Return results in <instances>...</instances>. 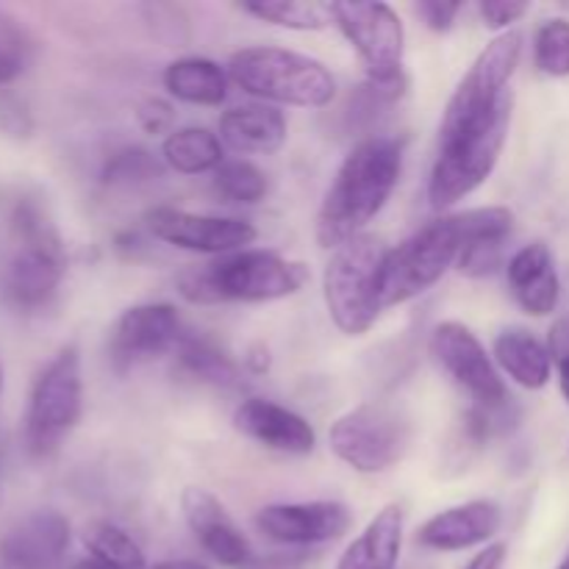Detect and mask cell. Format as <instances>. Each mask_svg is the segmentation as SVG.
Instances as JSON below:
<instances>
[{"label":"cell","instance_id":"obj_1","mask_svg":"<svg viewBox=\"0 0 569 569\" xmlns=\"http://www.w3.org/2000/svg\"><path fill=\"white\" fill-rule=\"evenodd\" d=\"M403 170V142L383 133L365 137L339 167L317 214V242L333 248L361 237L392 198Z\"/></svg>","mask_w":569,"mask_h":569},{"label":"cell","instance_id":"obj_2","mask_svg":"<svg viewBox=\"0 0 569 569\" xmlns=\"http://www.w3.org/2000/svg\"><path fill=\"white\" fill-rule=\"evenodd\" d=\"M309 281V270L300 261H289L272 250H239L206 267H192L178 278V292L189 303H270L300 292Z\"/></svg>","mask_w":569,"mask_h":569},{"label":"cell","instance_id":"obj_3","mask_svg":"<svg viewBox=\"0 0 569 569\" xmlns=\"http://www.w3.org/2000/svg\"><path fill=\"white\" fill-rule=\"evenodd\" d=\"M228 76L242 92L270 103L326 109L337 98V78L320 59L278 44L237 50L228 61Z\"/></svg>","mask_w":569,"mask_h":569},{"label":"cell","instance_id":"obj_4","mask_svg":"<svg viewBox=\"0 0 569 569\" xmlns=\"http://www.w3.org/2000/svg\"><path fill=\"white\" fill-rule=\"evenodd\" d=\"M389 248L372 233L339 244L322 272V298L333 326L348 337H361L376 326L381 303V272Z\"/></svg>","mask_w":569,"mask_h":569},{"label":"cell","instance_id":"obj_5","mask_svg":"<svg viewBox=\"0 0 569 569\" xmlns=\"http://www.w3.org/2000/svg\"><path fill=\"white\" fill-rule=\"evenodd\" d=\"M461 248H465L461 214H448L422 226L406 242L389 250L381 272L383 309L409 303L437 287L445 272L459 261Z\"/></svg>","mask_w":569,"mask_h":569},{"label":"cell","instance_id":"obj_6","mask_svg":"<svg viewBox=\"0 0 569 569\" xmlns=\"http://www.w3.org/2000/svg\"><path fill=\"white\" fill-rule=\"evenodd\" d=\"M14 231L20 250L9 264L6 292L17 309H42L64 278V248L50 217L33 200L14 209Z\"/></svg>","mask_w":569,"mask_h":569},{"label":"cell","instance_id":"obj_7","mask_svg":"<svg viewBox=\"0 0 569 569\" xmlns=\"http://www.w3.org/2000/svg\"><path fill=\"white\" fill-rule=\"evenodd\" d=\"M411 442V426L389 403H365L339 417L328 431L333 456L356 472L378 476L398 465Z\"/></svg>","mask_w":569,"mask_h":569},{"label":"cell","instance_id":"obj_8","mask_svg":"<svg viewBox=\"0 0 569 569\" xmlns=\"http://www.w3.org/2000/svg\"><path fill=\"white\" fill-rule=\"evenodd\" d=\"M83 409L81 356L64 348L37 376L28 398L26 442L33 456H50L76 428Z\"/></svg>","mask_w":569,"mask_h":569},{"label":"cell","instance_id":"obj_9","mask_svg":"<svg viewBox=\"0 0 569 569\" xmlns=\"http://www.w3.org/2000/svg\"><path fill=\"white\" fill-rule=\"evenodd\" d=\"M333 22L361 56L367 78L392 81L403 76L406 31L398 11L387 3H333Z\"/></svg>","mask_w":569,"mask_h":569},{"label":"cell","instance_id":"obj_10","mask_svg":"<svg viewBox=\"0 0 569 569\" xmlns=\"http://www.w3.org/2000/svg\"><path fill=\"white\" fill-rule=\"evenodd\" d=\"M431 356L445 376L465 389L478 406H503L509 403V389L500 378L498 367L489 359L481 339L465 326V322H439L431 331Z\"/></svg>","mask_w":569,"mask_h":569},{"label":"cell","instance_id":"obj_11","mask_svg":"<svg viewBox=\"0 0 569 569\" xmlns=\"http://www.w3.org/2000/svg\"><path fill=\"white\" fill-rule=\"evenodd\" d=\"M144 222L156 239L192 253L231 256L256 242V228L237 217L192 214L170 206H156L144 214Z\"/></svg>","mask_w":569,"mask_h":569},{"label":"cell","instance_id":"obj_12","mask_svg":"<svg viewBox=\"0 0 569 569\" xmlns=\"http://www.w3.org/2000/svg\"><path fill=\"white\" fill-rule=\"evenodd\" d=\"M183 337L181 317L170 303H142L122 311L111 331V361L117 370L153 361L178 348Z\"/></svg>","mask_w":569,"mask_h":569},{"label":"cell","instance_id":"obj_13","mask_svg":"<svg viewBox=\"0 0 569 569\" xmlns=\"http://www.w3.org/2000/svg\"><path fill=\"white\" fill-rule=\"evenodd\" d=\"M353 526V511L339 500H311V503H272L256 515V528L270 542L322 545L345 537Z\"/></svg>","mask_w":569,"mask_h":569},{"label":"cell","instance_id":"obj_14","mask_svg":"<svg viewBox=\"0 0 569 569\" xmlns=\"http://www.w3.org/2000/svg\"><path fill=\"white\" fill-rule=\"evenodd\" d=\"M70 520L53 509L22 517L0 539V559L9 569H61L70 548Z\"/></svg>","mask_w":569,"mask_h":569},{"label":"cell","instance_id":"obj_15","mask_svg":"<svg viewBox=\"0 0 569 569\" xmlns=\"http://www.w3.org/2000/svg\"><path fill=\"white\" fill-rule=\"evenodd\" d=\"M181 509L187 517L189 531L200 542V548L222 567L242 569L253 559V548H250L248 537L237 528V522L228 517L220 500L211 492L198 487L183 489Z\"/></svg>","mask_w":569,"mask_h":569},{"label":"cell","instance_id":"obj_16","mask_svg":"<svg viewBox=\"0 0 569 569\" xmlns=\"http://www.w3.org/2000/svg\"><path fill=\"white\" fill-rule=\"evenodd\" d=\"M233 428L242 437L253 439V442L264 445L270 450H278V453L306 456L317 445V433L306 417L264 398L242 400L233 411Z\"/></svg>","mask_w":569,"mask_h":569},{"label":"cell","instance_id":"obj_17","mask_svg":"<svg viewBox=\"0 0 569 569\" xmlns=\"http://www.w3.org/2000/svg\"><path fill=\"white\" fill-rule=\"evenodd\" d=\"M503 526V511L495 500H470L433 515L417 531V542L439 553L470 550L476 545H487Z\"/></svg>","mask_w":569,"mask_h":569},{"label":"cell","instance_id":"obj_18","mask_svg":"<svg viewBox=\"0 0 569 569\" xmlns=\"http://www.w3.org/2000/svg\"><path fill=\"white\" fill-rule=\"evenodd\" d=\"M465 226V248H461L459 267L467 278H489L503 267L506 239L515 228V214L506 206H487V209L461 211Z\"/></svg>","mask_w":569,"mask_h":569},{"label":"cell","instance_id":"obj_19","mask_svg":"<svg viewBox=\"0 0 569 569\" xmlns=\"http://www.w3.org/2000/svg\"><path fill=\"white\" fill-rule=\"evenodd\" d=\"M506 276L522 311L531 317L553 315L561 298V281L548 244L531 242L517 250L506 264Z\"/></svg>","mask_w":569,"mask_h":569},{"label":"cell","instance_id":"obj_20","mask_svg":"<svg viewBox=\"0 0 569 569\" xmlns=\"http://www.w3.org/2000/svg\"><path fill=\"white\" fill-rule=\"evenodd\" d=\"M220 142L237 153L270 156L287 142V117L264 103L233 106L220 117Z\"/></svg>","mask_w":569,"mask_h":569},{"label":"cell","instance_id":"obj_21","mask_svg":"<svg viewBox=\"0 0 569 569\" xmlns=\"http://www.w3.org/2000/svg\"><path fill=\"white\" fill-rule=\"evenodd\" d=\"M403 548V509L383 506L365 531L345 548L337 569H398Z\"/></svg>","mask_w":569,"mask_h":569},{"label":"cell","instance_id":"obj_22","mask_svg":"<svg viewBox=\"0 0 569 569\" xmlns=\"http://www.w3.org/2000/svg\"><path fill=\"white\" fill-rule=\"evenodd\" d=\"M500 370L515 383L526 389L548 387L550 372H553V356L548 345L539 342L526 328H506L498 333L492 350Z\"/></svg>","mask_w":569,"mask_h":569},{"label":"cell","instance_id":"obj_23","mask_svg":"<svg viewBox=\"0 0 569 569\" xmlns=\"http://www.w3.org/2000/svg\"><path fill=\"white\" fill-rule=\"evenodd\" d=\"M161 83L172 98L192 106H220L228 98L226 70L203 56H187L167 64Z\"/></svg>","mask_w":569,"mask_h":569},{"label":"cell","instance_id":"obj_24","mask_svg":"<svg viewBox=\"0 0 569 569\" xmlns=\"http://www.w3.org/2000/svg\"><path fill=\"white\" fill-rule=\"evenodd\" d=\"M161 161L181 176L217 172L226 161V150L217 133L209 128H178L161 142Z\"/></svg>","mask_w":569,"mask_h":569},{"label":"cell","instance_id":"obj_25","mask_svg":"<svg viewBox=\"0 0 569 569\" xmlns=\"http://www.w3.org/2000/svg\"><path fill=\"white\" fill-rule=\"evenodd\" d=\"M178 365L194 376L198 381L211 383V387H237L239 383V365L231 359L226 348L214 342L211 337L200 333H183L176 348Z\"/></svg>","mask_w":569,"mask_h":569},{"label":"cell","instance_id":"obj_26","mask_svg":"<svg viewBox=\"0 0 569 569\" xmlns=\"http://www.w3.org/2000/svg\"><path fill=\"white\" fill-rule=\"evenodd\" d=\"M239 9L253 14L256 20L289 31H322L333 22V3H317V0H256V3H242Z\"/></svg>","mask_w":569,"mask_h":569},{"label":"cell","instance_id":"obj_27","mask_svg":"<svg viewBox=\"0 0 569 569\" xmlns=\"http://www.w3.org/2000/svg\"><path fill=\"white\" fill-rule=\"evenodd\" d=\"M83 545L92 559L103 561L111 569H148L142 548L114 522H92L83 531Z\"/></svg>","mask_w":569,"mask_h":569},{"label":"cell","instance_id":"obj_28","mask_svg":"<svg viewBox=\"0 0 569 569\" xmlns=\"http://www.w3.org/2000/svg\"><path fill=\"white\" fill-rule=\"evenodd\" d=\"M267 189V176L248 159H233L222 161L220 170L214 172V192L220 194L226 203H242L253 206L259 200H264Z\"/></svg>","mask_w":569,"mask_h":569},{"label":"cell","instance_id":"obj_29","mask_svg":"<svg viewBox=\"0 0 569 569\" xmlns=\"http://www.w3.org/2000/svg\"><path fill=\"white\" fill-rule=\"evenodd\" d=\"M533 61L550 78H569V20L553 17L537 28Z\"/></svg>","mask_w":569,"mask_h":569},{"label":"cell","instance_id":"obj_30","mask_svg":"<svg viewBox=\"0 0 569 569\" xmlns=\"http://www.w3.org/2000/svg\"><path fill=\"white\" fill-rule=\"evenodd\" d=\"M31 61V37L17 17L0 9V87H9Z\"/></svg>","mask_w":569,"mask_h":569},{"label":"cell","instance_id":"obj_31","mask_svg":"<svg viewBox=\"0 0 569 569\" xmlns=\"http://www.w3.org/2000/svg\"><path fill=\"white\" fill-rule=\"evenodd\" d=\"M161 176V164L148 153L144 148H126L109 159L103 170L106 183H120V187H131V183L156 181Z\"/></svg>","mask_w":569,"mask_h":569},{"label":"cell","instance_id":"obj_32","mask_svg":"<svg viewBox=\"0 0 569 569\" xmlns=\"http://www.w3.org/2000/svg\"><path fill=\"white\" fill-rule=\"evenodd\" d=\"M137 122L144 133H150V137H161V133L170 137V133L176 131V128H172L176 126V111H172V106L167 103V100L148 98L137 106Z\"/></svg>","mask_w":569,"mask_h":569},{"label":"cell","instance_id":"obj_33","mask_svg":"<svg viewBox=\"0 0 569 569\" xmlns=\"http://www.w3.org/2000/svg\"><path fill=\"white\" fill-rule=\"evenodd\" d=\"M528 9H531L528 3H506V0H489V3L478 6L483 26L492 28V31H500V28L509 31L515 22H520L528 14Z\"/></svg>","mask_w":569,"mask_h":569},{"label":"cell","instance_id":"obj_34","mask_svg":"<svg viewBox=\"0 0 569 569\" xmlns=\"http://www.w3.org/2000/svg\"><path fill=\"white\" fill-rule=\"evenodd\" d=\"M461 9H465L461 3H439V0H426V3H417V14H420L422 22H426V26L437 33L450 31L456 22V17L461 14Z\"/></svg>","mask_w":569,"mask_h":569},{"label":"cell","instance_id":"obj_35","mask_svg":"<svg viewBox=\"0 0 569 569\" xmlns=\"http://www.w3.org/2000/svg\"><path fill=\"white\" fill-rule=\"evenodd\" d=\"M0 128L11 137H28L33 128L31 117H28L26 106L17 103L14 98H3L0 100Z\"/></svg>","mask_w":569,"mask_h":569},{"label":"cell","instance_id":"obj_36","mask_svg":"<svg viewBox=\"0 0 569 569\" xmlns=\"http://www.w3.org/2000/svg\"><path fill=\"white\" fill-rule=\"evenodd\" d=\"M506 559H509V548L503 542L487 545L478 556H472V561L465 569H503Z\"/></svg>","mask_w":569,"mask_h":569},{"label":"cell","instance_id":"obj_37","mask_svg":"<svg viewBox=\"0 0 569 569\" xmlns=\"http://www.w3.org/2000/svg\"><path fill=\"white\" fill-rule=\"evenodd\" d=\"M148 569H209V567L192 559H176V561H161V565H153Z\"/></svg>","mask_w":569,"mask_h":569},{"label":"cell","instance_id":"obj_38","mask_svg":"<svg viewBox=\"0 0 569 569\" xmlns=\"http://www.w3.org/2000/svg\"><path fill=\"white\" fill-rule=\"evenodd\" d=\"M559 387H561V395H565V400L569 403V353L559 359Z\"/></svg>","mask_w":569,"mask_h":569},{"label":"cell","instance_id":"obj_39","mask_svg":"<svg viewBox=\"0 0 569 569\" xmlns=\"http://www.w3.org/2000/svg\"><path fill=\"white\" fill-rule=\"evenodd\" d=\"M70 569H111V567H106L103 561H98V559H92V556H89V559L76 561V565H72Z\"/></svg>","mask_w":569,"mask_h":569},{"label":"cell","instance_id":"obj_40","mask_svg":"<svg viewBox=\"0 0 569 569\" xmlns=\"http://www.w3.org/2000/svg\"><path fill=\"white\" fill-rule=\"evenodd\" d=\"M556 569H569V550H567V556H565V559H561V565L556 567Z\"/></svg>","mask_w":569,"mask_h":569},{"label":"cell","instance_id":"obj_41","mask_svg":"<svg viewBox=\"0 0 569 569\" xmlns=\"http://www.w3.org/2000/svg\"><path fill=\"white\" fill-rule=\"evenodd\" d=\"M0 392H3V367H0Z\"/></svg>","mask_w":569,"mask_h":569}]
</instances>
